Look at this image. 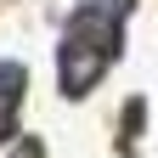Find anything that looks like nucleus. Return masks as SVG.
Returning <instances> with one entry per match:
<instances>
[{
  "instance_id": "f257e3e1",
  "label": "nucleus",
  "mask_w": 158,
  "mask_h": 158,
  "mask_svg": "<svg viewBox=\"0 0 158 158\" xmlns=\"http://www.w3.org/2000/svg\"><path fill=\"white\" fill-rule=\"evenodd\" d=\"M118 17H124L118 0L85 6V11L73 17V28L62 40V90L68 96L90 90L96 79H102V68L113 62V51H118Z\"/></svg>"
},
{
  "instance_id": "f03ea898",
  "label": "nucleus",
  "mask_w": 158,
  "mask_h": 158,
  "mask_svg": "<svg viewBox=\"0 0 158 158\" xmlns=\"http://www.w3.org/2000/svg\"><path fill=\"white\" fill-rule=\"evenodd\" d=\"M17 107H23V68H17V62H0V135H11Z\"/></svg>"
},
{
  "instance_id": "7ed1b4c3",
  "label": "nucleus",
  "mask_w": 158,
  "mask_h": 158,
  "mask_svg": "<svg viewBox=\"0 0 158 158\" xmlns=\"http://www.w3.org/2000/svg\"><path fill=\"white\" fill-rule=\"evenodd\" d=\"M23 158H40V152H34V147H23Z\"/></svg>"
}]
</instances>
